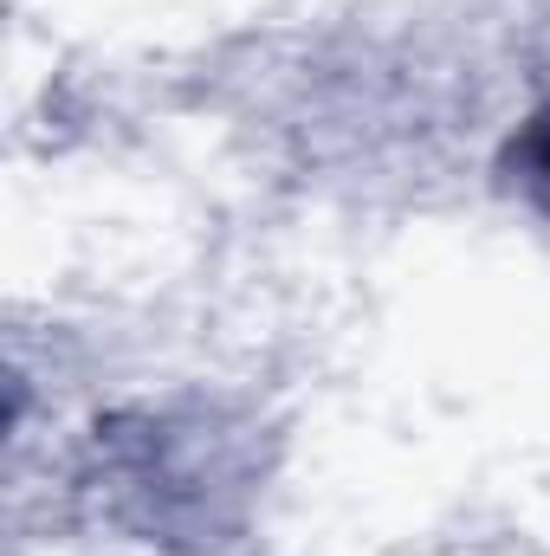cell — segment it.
Returning <instances> with one entry per match:
<instances>
[{
  "mask_svg": "<svg viewBox=\"0 0 550 556\" xmlns=\"http://www.w3.org/2000/svg\"><path fill=\"white\" fill-rule=\"evenodd\" d=\"M518 168H525V188H532L538 201H550V117H538V124L525 130V142H518Z\"/></svg>",
  "mask_w": 550,
  "mask_h": 556,
  "instance_id": "6da1fadb",
  "label": "cell"
}]
</instances>
